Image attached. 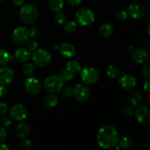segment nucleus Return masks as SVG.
<instances>
[{"mask_svg":"<svg viewBox=\"0 0 150 150\" xmlns=\"http://www.w3.org/2000/svg\"><path fill=\"white\" fill-rule=\"evenodd\" d=\"M120 133L115 127L104 125L99 129L97 135V142L102 149H108L118 144Z\"/></svg>","mask_w":150,"mask_h":150,"instance_id":"nucleus-1","label":"nucleus"},{"mask_svg":"<svg viewBox=\"0 0 150 150\" xmlns=\"http://www.w3.org/2000/svg\"><path fill=\"white\" fill-rule=\"evenodd\" d=\"M39 16V10L33 4H26L21 6L19 12V18L25 24H32L36 21Z\"/></svg>","mask_w":150,"mask_h":150,"instance_id":"nucleus-2","label":"nucleus"},{"mask_svg":"<svg viewBox=\"0 0 150 150\" xmlns=\"http://www.w3.org/2000/svg\"><path fill=\"white\" fill-rule=\"evenodd\" d=\"M76 21L81 26H88L95 21V14L91 9L88 7H82L79 9L76 13Z\"/></svg>","mask_w":150,"mask_h":150,"instance_id":"nucleus-3","label":"nucleus"},{"mask_svg":"<svg viewBox=\"0 0 150 150\" xmlns=\"http://www.w3.org/2000/svg\"><path fill=\"white\" fill-rule=\"evenodd\" d=\"M64 82L59 76L52 75L45 79L44 81L43 86L48 93L56 94L62 89Z\"/></svg>","mask_w":150,"mask_h":150,"instance_id":"nucleus-4","label":"nucleus"},{"mask_svg":"<svg viewBox=\"0 0 150 150\" xmlns=\"http://www.w3.org/2000/svg\"><path fill=\"white\" fill-rule=\"evenodd\" d=\"M81 78L86 85H92L98 81L100 73L95 67H86L81 70Z\"/></svg>","mask_w":150,"mask_h":150,"instance_id":"nucleus-5","label":"nucleus"},{"mask_svg":"<svg viewBox=\"0 0 150 150\" xmlns=\"http://www.w3.org/2000/svg\"><path fill=\"white\" fill-rule=\"evenodd\" d=\"M32 60L34 63L38 67H45L48 65L51 60V55L50 52L43 48H38L32 54Z\"/></svg>","mask_w":150,"mask_h":150,"instance_id":"nucleus-6","label":"nucleus"},{"mask_svg":"<svg viewBox=\"0 0 150 150\" xmlns=\"http://www.w3.org/2000/svg\"><path fill=\"white\" fill-rule=\"evenodd\" d=\"M73 96L79 103H85L90 98L91 91L86 84L78 83L73 88Z\"/></svg>","mask_w":150,"mask_h":150,"instance_id":"nucleus-7","label":"nucleus"},{"mask_svg":"<svg viewBox=\"0 0 150 150\" xmlns=\"http://www.w3.org/2000/svg\"><path fill=\"white\" fill-rule=\"evenodd\" d=\"M25 91L30 95H38L42 89V83L37 77H28L24 83Z\"/></svg>","mask_w":150,"mask_h":150,"instance_id":"nucleus-8","label":"nucleus"},{"mask_svg":"<svg viewBox=\"0 0 150 150\" xmlns=\"http://www.w3.org/2000/svg\"><path fill=\"white\" fill-rule=\"evenodd\" d=\"M29 38V29L25 26H18L13 30L12 34L13 41L17 45H23L27 42Z\"/></svg>","mask_w":150,"mask_h":150,"instance_id":"nucleus-9","label":"nucleus"},{"mask_svg":"<svg viewBox=\"0 0 150 150\" xmlns=\"http://www.w3.org/2000/svg\"><path fill=\"white\" fill-rule=\"evenodd\" d=\"M134 116L136 121L142 125L150 123V109L146 105H140L135 110Z\"/></svg>","mask_w":150,"mask_h":150,"instance_id":"nucleus-10","label":"nucleus"},{"mask_svg":"<svg viewBox=\"0 0 150 150\" xmlns=\"http://www.w3.org/2000/svg\"><path fill=\"white\" fill-rule=\"evenodd\" d=\"M127 13L128 16H130L133 19H141L145 16L146 9L143 4L138 2L132 3L128 6L127 10Z\"/></svg>","mask_w":150,"mask_h":150,"instance_id":"nucleus-11","label":"nucleus"},{"mask_svg":"<svg viewBox=\"0 0 150 150\" xmlns=\"http://www.w3.org/2000/svg\"><path fill=\"white\" fill-rule=\"evenodd\" d=\"M10 116L16 121H22L28 116V110L25 105L17 103L13 105L10 108Z\"/></svg>","mask_w":150,"mask_h":150,"instance_id":"nucleus-12","label":"nucleus"},{"mask_svg":"<svg viewBox=\"0 0 150 150\" xmlns=\"http://www.w3.org/2000/svg\"><path fill=\"white\" fill-rule=\"evenodd\" d=\"M14 77V72L12 68L6 66H2L0 67V84H9L13 81Z\"/></svg>","mask_w":150,"mask_h":150,"instance_id":"nucleus-13","label":"nucleus"},{"mask_svg":"<svg viewBox=\"0 0 150 150\" xmlns=\"http://www.w3.org/2000/svg\"><path fill=\"white\" fill-rule=\"evenodd\" d=\"M119 84L122 89L125 90H130L136 86V79L133 75L124 74L119 79Z\"/></svg>","mask_w":150,"mask_h":150,"instance_id":"nucleus-14","label":"nucleus"},{"mask_svg":"<svg viewBox=\"0 0 150 150\" xmlns=\"http://www.w3.org/2000/svg\"><path fill=\"white\" fill-rule=\"evenodd\" d=\"M132 59L138 64L146 63L149 60V54L147 51L142 48L135 50L132 54Z\"/></svg>","mask_w":150,"mask_h":150,"instance_id":"nucleus-15","label":"nucleus"},{"mask_svg":"<svg viewBox=\"0 0 150 150\" xmlns=\"http://www.w3.org/2000/svg\"><path fill=\"white\" fill-rule=\"evenodd\" d=\"M59 52L65 58H71L76 54V48L70 42H64L59 46Z\"/></svg>","mask_w":150,"mask_h":150,"instance_id":"nucleus-16","label":"nucleus"},{"mask_svg":"<svg viewBox=\"0 0 150 150\" xmlns=\"http://www.w3.org/2000/svg\"><path fill=\"white\" fill-rule=\"evenodd\" d=\"M31 52L24 48H20L16 50L15 53V58L19 62L24 63L31 58Z\"/></svg>","mask_w":150,"mask_h":150,"instance_id":"nucleus-17","label":"nucleus"},{"mask_svg":"<svg viewBox=\"0 0 150 150\" xmlns=\"http://www.w3.org/2000/svg\"><path fill=\"white\" fill-rule=\"evenodd\" d=\"M29 133H30V129H29V125L25 123H20L16 126L15 129V133L16 136L21 139L27 137Z\"/></svg>","mask_w":150,"mask_h":150,"instance_id":"nucleus-18","label":"nucleus"},{"mask_svg":"<svg viewBox=\"0 0 150 150\" xmlns=\"http://www.w3.org/2000/svg\"><path fill=\"white\" fill-rule=\"evenodd\" d=\"M59 102L58 98L55 94L49 93L43 100V105L47 109H52L57 105Z\"/></svg>","mask_w":150,"mask_h":150,"instance_id":"nucleus-19","label":"nucleus"},{"mask_svg":"<svg viewBox=\"0 0 150 150\" xmlns=\"http://www.w3.org/2000/svg\"><path fill=\"white\" fill-rule=\"evenodd\" d=\"M114 32V26L109 23H105L100 27L99 33L103 38H108L113 35Z\"/></svg>","mask_w":150,"mask_h":150,"instance_id":"nucleus-20","label":"nucleus"},{"mask_svg":"<svg viewBox=\"0 0 150 150\" xmlns=\"http://www.w3.org/2000/svg\"><path fill=\"white\" fill-rule=\"evenodd\" d=\"M128 100L132 106H139L142 100V95L139 92L133 91L129 95Z\"/></svg>","mask_w":150,"mask_h":150,"instance_id":"nucleus-21","label":"nucleus"},{"mask_svg":"<svg viewBox=\"0 0 150 150\" xmlns=\"http://www.w3.org/2000/svg\"><path fill=\"white\" fill-rule=\"evenodd\" d=\"M48 6L51 11L57 13V12H59L64 7V1L63 0H49Z\"/></svg>","mask_w":150,"mask_h":150,"instance_id":"nucleus-22","label":"nucleus"},{"mask_svg":"<svg viewBox=\"0 0 150 150\" xmlns=\"http://www.w3.org/2000/svg\"><path fill=\"white\" fill-rule=\"evenodd\" d=\"M66 69L68 71H70V73L74 74V73H77L80 72L81 70V64H79V62L76 61V60H70L67 63Z\"/></svg>","mask_w":150,"mask_h":150,"instance_id":"nucleus-23","label":"nucleus"},{"mask_svg":"<svg viewBox=\"0 0 150 150\" xmlns=\"http://www.w3.org/2000/svg\"><path fill=\"white\" fill-rule=\"evenodd\" d=\"M119 145L122 149H128L132 147L133 145V141L129 136H124L122 139H119Z\"/></svg>","mask_w":150,"mask_h":150,"instance_id":"nucleus-24","label":"nucleus"},{"mask_svg":"<svg viewBox=\"0 0 150 150\" xmlns=\"http://www.w3.org/2000/svg\"><path fill=\"white\" fill-rule=\"evenodd\" d=\"M21 70L23 75H25L27 77H30V76H33V74L35 73V67L32 63L26 62L22 65Z\"/></svg>","mask_w":150,"mask_h":150,"instance_id":"nucleus-25","label":"nucleus"},{"mask_svg":"<svg viewBox=\"0 0 150 150\" xmlns=\"http://www.w3.org/2000/svg\"><path fill=\"white\" fill-rule=\"evenodd\" d=\"M105 73L108 77L111 78V79H115V78L118 77L120 71L117 66L114 65V64H110L107 67Z\"/></svg>","mask_w":150,"mask_h":150,"instance_id":"nucleus-26","label":"nucleus"},{"mask_svg":"<svg viewBox=\"0 0 150 150\" xmlns=\"http://www.w3.org/2000/svg\"><path fill=\"white\" fill-rule=\"evenodd\" d=\"M78 25L76 22L73 21H70L68 22H66L64 26V30L66 33L69 34V35H72L74 34L75 32L77 31Z\"/></svg>","mask_w":150,"mask_h":150,"instance_id":"nucleus-27","label":"nucleus"},{"mask_svg":"<svg viewBox=\"0 0 150 150\" xmlns=\"http://www.w3.org/2000/svg\"><path fill=\"white\" fill-rule=\"evenodd\" d=\"M54 21L57 25H63L67 21V16L62 12H57L54 16Z\"/></svg>","mask_w":150,"mask_h":150,"instance_id":"nucleus-28","label":"nucleus"},{"mask_svg":"<svg viewBox=\"0 0 150 150\" xmlns=\"http://www.w3.org/2000/svg\"><path fill=\"white\" fill-rule=\"evenodd\" d=\"M10 57L8 53L4 49L0 48V66H5L9 62Z\"/></svg>","mask_w":150,"mask_h":150,"instance_id":"nucleus-29","label":"nucleus"},{"mask_svg":"<svg viewBox=\"0 0 150 150\" xmlns=\"http://www.w3.org/2000/svg\"><path fill=\"white\" fill-rule=\"evenodd\" d=\"M60 79L63 81V82H67L73 80L74 79V75L72 73H70V71L65 69V70H62L61 73H59Z\"/></svg>","mask_w":150,"mask_h":150,"instance_id":"nucleus-30","label":"nucleus"},{"mask_svg":"<svg viewBox=\"0 0 150 150\" xmlns=\"http://www.w3.org/2000/svg\"><path fill=\"white\" fill-rule=\"evenodd\" d=\"M26 48L29 51H35L38 48V43L35 39H31L26 42Z\"/></svg>","mask_w":150,"mask_h":150,"instance_id":"nucleus-31","label":"nucleus"},{"mask_svg":"<svg viewBox=\"0 0 150 150\" xmlns=\"http://www.w3.org/2000/svg\"><path fill=\"white\" fill-rule=\"evenodd\" d=\"M127 16H128V15H127V11L124 10H118L115 14L116 19L119 21H124L127 19Z\"/></svg>","mask_w":150,"mask_h":150,"instance_id":"nucleus-32","label":"nucleus"},{"mask_svg":"<svg viewBox=\"0 0 150 150\" xmlns=\"http://www.w3.org/2000/svg\"><path fill=\"white\" fill-rule=\"evenodd\" d=\"M21 147L23 150H30L32 147V142L30 139L25 138L21 142Z\"/></svg>","mask_w":150,"mask_h":150,"instance_id":"nucleus-33","label":"nucleus"},{"mask_svg":"<svg viewBox=\"0 0 150 150\" xmlns=\"http://www.w3.org/2000/svg\"><path fill=\"white\" fill-rule=\"evenodd\" d=\"M12 122H13V118L11 117V116L7 115V114L3 115L1 119V125L4 127H9L12 124Z\"/></svg>","mask_w":150,"mask_h":150,"instance_id":"nucleus-34","label":"nucleus"},{"mask_svg":"<svg viewBox=\"0 0 150 150\" xmlns=\"http://www.w3.org/2000/svg\"><path fill=\"white\" fill-rule=\"evenodd\" d=\"M29 35L32 39H36L40 35V31L38 28L32 27L29 30Z\"/></svg>","mask_w":150,"mask_h":150,"instance_id":"nucleus-35","label":"nucleus"},{"mask_svg":"<svg viewBox=\"0 0 150 150\" xmlns=\"http://www.w3.org/2000/svg\"><path fill=\"white\" fill-rule=\"evenodd\" d=\"M9 111V106L4 102H0V115L3 116L7 114Z\"/></svg>","mask_w":150,"mask_h":150,"instance_id":"nucleus-36","label":"nucleus"},{"mask_svg":"<svg viewBox=\"0 0 150 150\" xmlns=\"http://www.w3.org/2000/svg\"><path fill=\"white\" fill-rule=\"evenodd\" d=\"M134 109H133V107L131 105H127L123 109V113L125 114V115L128 116V117H131L134 114Z\"/></svg>","mask_w":150,"mask_h":150,"instance_id":"nucleus-37","label":"nucleus"},{"mask_svg":"<svg viewBox=\"0 0 150 150\" xmlns=\"http://www.w3.org/2000/svg\"><path fill=\"white\" fill-rule=\"evenodd\" d=\"M142 74L144 77L149 78L150 77V66L145 65L142 69Z\"/></svg>","mask_w":150,"mask_h":150,"instance_id":"nucleus-38","label":"nucleus"},{"mask_svg":"<svg viewBox=\"0 0 150 150\" xmlns=\"http://www.w3.org/2000/svg\"><path fill=\"white\" fill-rule=\"evenodd\" d=\"M62 93L66 98H70L71 97L72 95H73V88L71 87H69V86H67V87L64 88L62 91Z\"/></svg>","mask_w":150,"mask_h":150,"instance_id":"nucleus-39","label":"nucleus"},{"mask_svg":"<svg viewBox=\"0 0 150 150\" xmlns=\"http://www.w3.org/2000/svg\"><path fill=\"white\" fill-rule=\"evenodd\" d=\"M8 94V90L5 85L0 84V98H4Z\"/></svg>","mask_w":150,"mask_h":150,"instance_id":"nucleus-40","label":"nucleus"},{"mask_svg":"<svg viewBox=\"0 0 150 150\" xmlns=\"http://www.w3.org/2000/svg\"><path fill=\"white\" fill-rule=\"evenodd\" d=\"M7 133L5 129L2 127H0V143L4 142L7 139Z\"/></svg>","mask_w":150,"mask_h":150,"instance_id":"nucleus-41","label":"nucleus"},{"mask_svg":"<svg viewBox=\"0 0 150 150\" xmlns=\"http://www.w3.org/2000/svg\"><path fill=\"white\" fill-rule=\"evenodd\" d=\"M82 0H67V2L70 7H77L81 3Z\"/></svg>","mask_w":150,"mask_h":150,"instance_id":"nucleus-42","label":"nucleus"},{"mask_svg":"<svg viewBox=\"0 0 150 150\" xmlns=\"http://www.w3.org/2000/svg\"><path fill=\"white\" fill-rule=\"evenodd\" d=\"M144 89L147 93L150 94V77L146 78V79L145 80L144 83Z\"/></svg>","mask_w":150,"mask_h":150,"instance_id":"nucleus-43","label":"nucleus"},{"mask_svg":"<svg viewBox=\"0 0 150 150\" xmlns=\"http://www.w3.org/2000/svg\"><path fill=\"white\" fill-rule=\"evenodd\" d=\"M25 1L26 0H12L13 4L18 7H21V6H23L24 4Z\"/></svg>","mask_w":150,"mask_h":150,"instance_id":"nucleus-44","label":"nucleus"},{"mask_svg":"<svg viewBox=\"0 0 150 150\" xmlns=\"http://www.w3.org/2000/svg\"><path fill=\"white\" fill-rule=\"evenodd\" d=\"M0 150H10L9 146L5 144H0Z\"/></svg>","mask_w":150,"mask_h":150,"instance_id":"nucleus-45","label":"nucleus"},{"mask_svg":"<svg viewBox=\"0 0 150 150\" xmlns=\"http://www.w3.org/2000/svg\"><path fill=\"white\" fill-rule=\"evenodd\" d=\"M111 150H121V147L120 146V145L116 144L115 146H113L112 148H111Z\"/></svg>","mask_w":150,"mask_h":150,"instance_id":"nucleus-46","label":"nucleus"},{"mask_svg":"<svg viewBox=\"0 0 150 150\" xmlns=\"http://www.w3.org/2000/svg\"><path fill=\"white\" fill-rule=\"evenodd\" d=\"M147 32H148V34L150 35V23L149 24V26H147Z\"/></svg>","mask_w":150,"mask_h":150,"instance_id":"nucleus-47","label":"nucleus"},{"mask_svg":"<svg viewBox=\"0 0 150 150\" xmlns=\"http://www.w3.org/2000/svg\"><path fill=\"white\" fill-rule=\"evenodd\" d=\"M4 1V0H0V2H1V1Z\"/></svg>","mask_w":150,"mask_h":150,"instance_id":"nucleus-48","label":"nucleus"}]
</instances>
